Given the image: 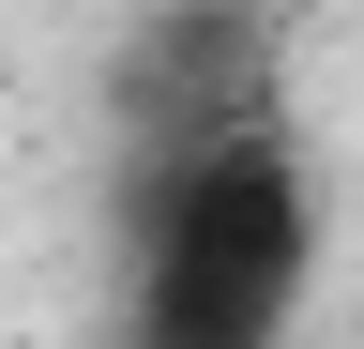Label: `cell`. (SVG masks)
<instances>
[{"mask_svg": "<svg viewBox=\"0 0 364 349\" xmlns=\"http://www.w3.org/2000/svg\"><path fill=\"white\" fill-rule=\"evenodd\" d=\"M318 213L289 137H213V152H152L136 183V349H273L304 304Z\"/></svg>", "mask_w": 364, "mask_h": 349, "instance_id": "6da1fadb", "label": "cell"}]
</instances>
